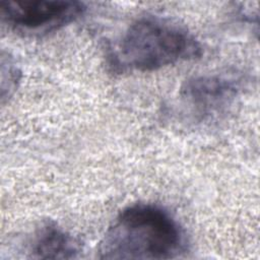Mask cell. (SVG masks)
<instances>
[{
  "label": "cell",
  "instance_id": "obj_2",
  "mask_svg": "<svg viewBox=\"0 0 260 260\" xmlns=\"http://www.w3.org/2000/svg\"><path fill=\"white\" fill-rule=\"evenodd\" d=\"M201 46L179 21L158 15H143L132 21L109 54L117 71H153L197 58Z\"/></svg>",
  "mask_w": 260,
  "mask_h": 260
},
{
  "label": "cell",
  "instance_id": "obj_4",
  "mask_svg": "<svg viewBox=\"0 0 260 260\" xmlns=\"http://www.w3.org/2000/svg\"><path fill=\"white\" fill-rule=\"evenodd\" d=\"M82 2L73 0H1L2 20L13 30L42 36L75 21L85 11Z\"/></svg>",
  "mask_w": 260,
  "mask_h": 260
},
{
  "label": "cell",
  "instance_id": "obj_3",
  "mask_svg": "<svg viewBox=\"0 0 260 260\" xmlns=\"http://www.w3.org/2000/svg\"><path fill=\"white\" fill-rule=\"evenodd\" d=\"M242 89L239 77L211 74L188 79L179 93L182 113L193 123H210L234 106Z\"/></svg>",
  "mask_w": 260,
  "mask_h": 260
},
{
  "label": "cell",
  "instance_id": "obj_1",
  "mask_svg": "<svg viewBox=\"0 0 260 260\" xmlns=\"http://www.w3.org/2000/svg\"><path fill=\"white\" fill-rule=\"evenodd\" d=\"M187 250L184 229L170 211L151 203L124 208L99 247L106 259H172Z\"/></svg>",
  "mask_w": 260,
  "mask_h": 260
},
{
  "label": "cell",
  "instance_id": "obj_5",
  "mask_svg": "<svg viewBox=\"0 0 260 260\" xmlns=\"http://www.w3.org/2000/svg\"><path fill=\"white\" fill-rule=\"evenodd\" d=\"M79 252L76 239L53 221H46L36 230L28 248L29 257L37 259H71Z\"/></svg>",
  "mask_w": 260,
  "mask_h": 260
}]
</instances>
